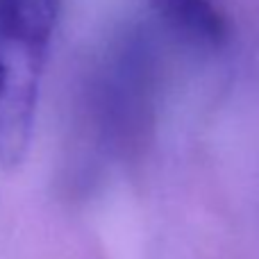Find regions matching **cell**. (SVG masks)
Here are the masks:
<instances>
[{
  "label": "cell",
  "mask_w": 259,
  "mask_h": 259,
  "mask_svg": "<svg viewBox=\"0 0 259 259\" xmlns=\"http://www.w3.org/2000/svg\"><path fill=\"white\" fill-rule=\"evenodd\" d=\"M59 0H0V168L25 161Z\"/></svg>",
  "instance_id": "1"
},
{
  "label": "cell",
  "mask_w": 259,
  "mask_h": 259,
  "mask_svg": "<svg viewBox=\"0 0 259 259\" xmlns=\"http://www.w3.org/2000/svg\"><path fill=\"white\" fill-rule=\"evenodd\" d=\"M159 18L187 41L200 46H221L228 23L216 0H146Z\"/></svg>",
  "instance_id": "2"
}]
</instances>
